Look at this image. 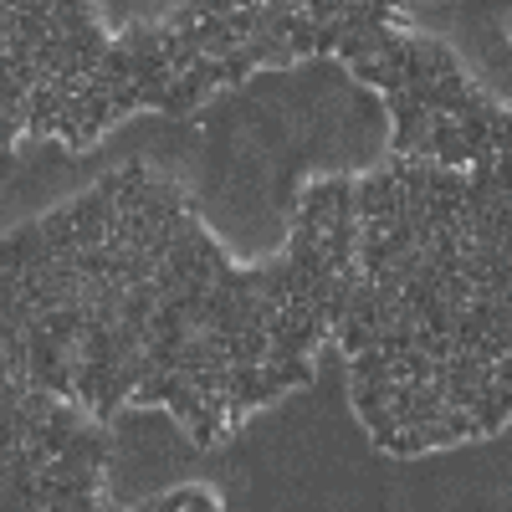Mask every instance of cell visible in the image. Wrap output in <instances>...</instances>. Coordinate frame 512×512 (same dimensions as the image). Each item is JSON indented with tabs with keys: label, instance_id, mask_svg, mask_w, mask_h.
Wrapping results in <instances>:
<instances>
[{
	"label": "cell",
	"instance_id": "cell-1",
	"mask_svg": "<svg viewBox=\"0 0 512 512\" xmlns=\"http://www.w3.org/2000/svg\"><path fill=\"white\" fill-rule=\"evenodd\" d=\"M210 93H216V88H210V82H205V72L200 67H185L175 82H169V93H164V108L159 113H169V118H185V113H195Z\"/></svg>",
	"mask_w": 512,
	"mask_h": 512
},
{
	"label": "cell",
	"instance_id": "cell-2",
	"mask_svg": "<svg viewBox=\"0 0 512 512\" xmlns=\"http://www.w3.org/2000/svg\"><path fill=\"white\" fill-rule=\"evenodd\" d=\"M149 507H154V512H175V507H205V512H216V507H221V497L210 492V487H175V492L149 497Z\"/></svg>",
	"mask_w": 512,
	"mask_h": 512
},
{
	"label": "cell",
	"instance_id": "cell-3",
	"mask_svg": "<svg viewBox=\"0 0 512 512\" xmlns=\"http://www.w3.org/2000/svg\"><path fill=\"white\" fill-rule=\"evenodd\" d=\"M349 67H354V77L364 82V88H379V93H395V88H405L400 67L379 62V57H359V62H349Z\"/></svg>",
	"mask_w": 512,
	"mask_h": 512
}]
</instances>
